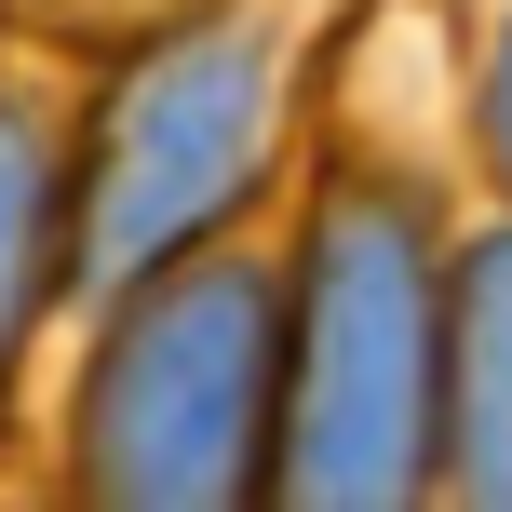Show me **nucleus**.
<instances>
[{
    "label": "nucleus",
    "instance_id": "1",
    "mask_svg": "<svg viewBox=\"0 0 512 512\" xmlns=\"http://www.w3.org/2000/svg\"><path fill=\"white\" fill-rule=\"evenodd\" d=\"M283 283L256 256H176L108 297L81 378V512H270Z\"/></svg>",
    "mask_w": 512,
    "mask_h": 512
},
{
    "label": "nucleus",
    "instance_id": "2",
    "mask_svg": "<svg viewBox=\"0 0 512 512\" xmlns=\"http://www.w3.org/2000/svg\"><path fill=\"white\" fill-rule=\"evenodd\" d=\"M445 445V283L391 189H337L297 256L283 512H418Z\"/></svg>",
    "mask_w": 512,
    "mask_h": 512
},
{
    "label": "nucleus",
    "instance_id": "3",
    "mask_svg": "<svg viewBox=\"0 0 512 512\" xmlns=\"http://www.w3.org/2000/svg\"><path fill=\"white\" fill-rule=\"evenodd\" d=\"M256 135H270V27H176L149 68L108 95V135L68 189V283L135 297L149 270L203 256V230L243 203Z\"/></svg>",
    "mask_w": 512,
    "mask_h": 512
},
{
    "label": "nucleus",
    "instance_id": "4",
    "mask_svg": "<svg viewBox=\"0 0 512 512\" xmlns=\"http://www.w3.org/2000/svg\"><path fill=\"white\" fill-rule=\"evenodd\" d=\"M445 459L459 512H512V230H486L445 283Z\"/></svg>",
    "mask_w": 512,
    "mask_h": 512
},
{
    "label": "nucleus",
    "instance_id": "5",
    "mask_svg": "<svg viewBox=\"0 0 512 512\" xmlns=\"http://www.w3.org/2000/svg\"><path fill=\"white\" fill-rule=\"evenodd\" d=\"M54 243H68V162H54V122L27 95H0V364L27 351V324H41Z\"/></svg>",
    "mask_w": 512,
    "mask_h": 512
},
{
    "label": "nucleus",
    "instance_id": "6",
    "mask_svg": "<svg viewBox=\"0 0 512 512\" xmlns=\"http://www.w3.org/2000/svg\"><path fill=\"white\" fill-rule=\"evenodd\" d=\"M486 149H499V176H512V14H499V54H486Z\"/></svg>",
    "mask_w": 512,
    "mask_h": 512
}]
</instances>
